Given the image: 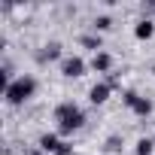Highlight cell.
Masks as SVG:
<instances>
[{
    "instance_id": "8fae6325",
    "label": "cell",
    "mask_w": 155,
    "mask_h": 155,
    "mask_svg": "<svg viewBox=\"0 0 155 155\" xmlns=\"http://www.w3.org/2000/svg\"><path fill=\"white\" fill-rule=\"evenodd\" d=\"M125 149V137L122 134H110L107 140H104V152H110V155H119Z\"/></svg>"
},
{
    "instance_id": "2e32d148",
    "label": "cell",
    "mask_w": 155,
    "mask_h": 155,
    "mask_svg": "<svg viewBox=\"0 0 155 155\" xmlns=\"http://www.w3.org/2000/svg\"><path fill=\"white\" fill-rule=\"evenodd\" d=\"M28 155H46V152H43V149H40V146H37V149H31V152H28Z\"/></svg>"
},
{
    "instance_id": "52a82bcc",
    "label": "cell",
    "mask_w": 155,
    "mask_h": 155,
    "mask_svg": "<svg viewBox=\"0 0 155 155\" xmlns=\"http://www.w3.org/2000/svg\"><path fill=\"white\" fill-rule=\"evenodd\" d=\"M79 46L97 55V52H104V37H101V34H94V31H91V34H82V37H79Z\"/></svg>"
},
{
    "instance_id": "30bf717a",
    "label": "cell",
    "mask_w": 155,
    "mask_h": 155,
    "mask_svg": "<svg viewBox=\"0 0 155 155\" xmlns=\"http://www.w3.org/2000/svg\"><path fill=\"white\" fill-rule=\"evenodd\" d=\"M152 110H155V104H152V97H146V94H140V97H137V104L131 107V113H134L137 119H146V116H152Z\"/></svg>"
},
{
    "instance_id": "7a4b0ae2",
    "label": "cell",
    "mask_w": 155,
    "mask_h": 155,
    "mask_svg": "<svg viewBox=\"0 0 155 155\" xmlns=\"http://www.w3.org/2000/svg\"><path fill=\"white\" fill-rule=\"evenodd\" d=\"M34 94H37V76H31V73L15 76V82H9L3 88V97H6L9 107H25Z\"/></svg>"
},
{
    "instance_id": "9a60e30c",
    "label": "cell",
    "mask_w": 155,
    "mask_h": 155,
    "mask_svg": "<svg viewBox=\"0 0 155 155\" xmlns=\"http://www.w3.org/2000/svg\"><path fill=\"white\" fill-rule=\"evenodd\" d=\"M55 155H73V143H70V140H61V146H58Z\"/></svg>"
},
{
    "instance_id": "ba28073f",
    "label": "cell",
    "mask_w": 155,
    "mask_h": 155,
    "mask_svg": "<svg viewBox=\"0 0 155 155\" xmlns=\"http://www.w3.org/2000/svg\"><path fill=\"white\" fill-rule=\"evenodd\" d=\"M91 70H94V73H110V70H113V55H110V52L91 55Z\"/></svg>"
},
{
    "instance_id": "6da1fadb",
    "label": "cell",
    "mask_w": 155,
    "mask_h": 155,
    "mask_svg": "<svg viewBox=\"0 0 155 155\" xmlns=\"http://www.w3.org/2000/svg\"><path fill=\"white\" fill-rule=\"evenodd\" d=\"M52 119L58 125V134H73L85 125V110L73 101H61L55 110H52Z\"/></svg>"
},
{
    "instance_id": "8992f818",
    "label": "cell",
    "mask_w": 155,
    "mask_h": 155,
    "mask_svg": "<svg viewBox=\"0 0 155 155\" xmlns=\"http://www.w3.org/2000/svg\"><path fill=\"white\" fill-rule=\"evenodd\" d=\"M37 146H40L46 155H55V152H58V146H61V137H58L55 131H46V134H40Z\"/></svg>"
},
{
    "instance_id": "5bb4252c",
    "label": "cell",
    "mask_w": 155,
    "mask_h": 155,
    "mask_svg": "<svg viewBox=\"0 0 155 155\" xmlns=\"http://www.w3.org/2000/svg\"><path fill=\"white\" fill-rule=\"evenodd\" d=\"M137 97H140V94H137V91H134V88H125V91H122V104H125V107H128V110H131V107H134V104H137Z\"/></svg>"
},
{
    "instance_id": "9c48e42d",
    "label": "cell",
    "mask_w": 155,
    "mask_h": 155,
    "mask_svg": "<svg viewBox=\"0 0 155 155\" xmlns=\"http://www.w3.org/2000/svg\"><path fill=\"white\" fill-rule=\"evenodd\" d=\"M134 37H137V40H152V37H155V21H152V18H140V21L134 25Z\"/></svg>"
},
{
    "instance_id": "e0dca14e",
    "label": "cell",
    "mask_w": 155,
    "mask_h": 155,
    "mask_svg": "<svg viewBox=\"0 0 155 155\" xmlns=\"http://www.w3.org/2000/svg\"><path fill=\"white\" fill-rule=\"evenodd\" d=\"M149 70H152V76H155V64H152V67H149Z\"/></svg>"
},
{
    "instance_id": "5b68a950",
    "label": "cell",
    "mask_w": 155,
    "mask_h": 155,
    "mask_svg": "<svg viewBox=\"0 0 155 155\" xmlns=\"http://www.w3.org/2000/svg\"><path fill=\"white\" fill-rule=\"evenodd\" d=\"M110 91H113V88H110L107 82H94V85L88 88V101H91L94 107H101V104H107V101H110Z\"/></svg>"
},
{
    "instance_id": "7c38bea8",
    "label": "cell",
    "mask_w": 155,
    "mask_h": 155,
    "mask_svg": "<svg viewBox=\"0 0 155 155\" xmlns=\"http://www.w3.org/2000/svg\"><path fill=\"white\" fill-rule=\"evenodd\" d=\"M152 149H155V137H140L134 143V155H152Z\"/></svg>"
},
{
    "instance_id": "277c9868",
    "label": "cell",
    "mask_w": 155,
    "mask_h": 155,
    "mask_svg": "<svg viewBox=\"0 0 155 155\" xmlns=\"http://www.w3.org/2000/svg\"><path fill=\"white\" fill-rule=\"evenodd\" d=\"M52 61H64V46L58 40H49L40 52H37V64H52Z\"/></svg>"
},
{
    "instance_id": "4fadbf2b",
    "label": "cell",
    "mask_w": 155,
    "mask_h": 155,
    "mask_svg": "<svg viewBox=\"0 0 155 155\" xmlns=\"http://www.w3.org/2000/svg\"><path fill=\"white\" fill-rule=\"evenodd\" d=\"M91 28H94V34H104V31H110V28H113V15H94Z\"/></svg>"
},
{
    "instance_id": "3957f363",
    "label": "cell",
    "mask_w": 155,
    "mask_h": 155,
    "mask_svg": "<svg viewBox=\"0 0 155 155\" xmlns=\"http://www.w3.org/2000/svg\"><path fill=\"white\" fill-rule=\"evenodd\" d=\"M85 61L82 55H64L61 61V76H67V79H79V76H85Z\"/></svg>"
}]
</instances>
